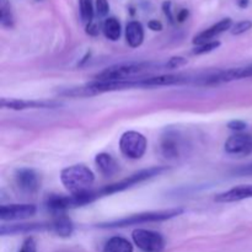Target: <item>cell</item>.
Masks as SVG:
<instances>
[{"label":"cell","mask_w":252,"mask_h":252,"mask_svg":"<svg viewBox=\"0 0 252 252\" xmlns=\"http://www.w3.org/2000/svg\"><path fill=\"white\" fill-rule=\"evenodd\" d=\"M159 64L152 62L123 63L106 68L96 75V81H128L144 78L145 74L159 69Z\"/></svg>","instance_id":"cell-1"},{"label":"cell","mask_w":252,"mask_h":252,"mask_svg":"<svg viewBox=\"0 0 252 252\" xmlns=\"http://www.w3.org/2000/svg\"><path fill=\"white\" fill-rule=\"evenodd\" d=\"M61 181L71 194H80L90 191L95 175L85 165H73L62 170Z\"/></svg>","instance_id":"cell-2"},{"label":"cell","mask_w":252,"mask_h":252,"mask_svg":"<svg viewBox=\"0 0 252 252\" xmlns=\"http://www.w3.org/2000/svg\"><path fill=\"white\" fill-rule=\"evenodd\" d=\"M182 213H184V209L182 208H171V209H164V211L145 212V213L134 214V216L118 219V220L98 224V226H100V228H122V226L138 225V224L165 221V220H169V219L175 218V217L181 216Z\"/></svg>","instance_id":"cell-3"},{"label":"cell","mask_w":252,"mask_h":252,"mask_svg":"<svg viewBox=\"0 0 252 252\" xmlns=\"http://www.w3.org/2000/svg\"><path fill=\"white\" fill-rule=\"evenodd\" d=\"M165 171H167V167L164 166H155V167H150V169H145L142 170V171H138L135 174L130 175L128 176L127 179L121 180V181L116 182V184L110 185V186H106L103 189H98L97 194L98 197L102 196H108V194H113L117 193V192H122L125 189H130V187L135 186V185L140 184V182H144L147 180L153 179L155 176H159V175L164 174Z\"/></svg>","instance_id":"cell-4"},{"label":"cell","mask_w":252,"mask_h":252,"mask_svg":"<svg viewBox=\"0 0 252 252\" xmlns=\"http://www.w3.org/2000/svg\"><path fill=\"white\" fill-rule=\"evenodd\" d=\"M147 138L142 133L135 132V130H128L123 133L120 139L121 153L128 159H140L147 152Z\"/></svg>","instance_id":"cell-5"},{"label":"cell","mask_w":252,"mask_h":252,"mask_svg":"<svg viewBox=\"0 0 252 252\" xmlns=\"http://www.w3.org/2000/svg\"><path fill=\"white\" fill-rule=\"evenodd\" d=\"M246 78H252V63L246 64L244 66H238V68L228 69V70H218L213 74L202 76L199 84H203V85H216V84L230 83V81L240 80V79Z\"/></svg>","instance_id":"cell-6"},{"label":"cell","mask_w":252,"mask_h":252,"mask_svg":"<svg viewBox=\"0 0 252 252\" xmlns=\"http://www.w3.org/2000/svg\"><path fill=\"white\" fill-rule=\"evenodd\" d=\"M134 245L143 252H162L165 240L161 234L147 229H135L132 233Z\"/></svg>","instance_id":"cell-7"},{"label":"cell","mask_w":252,"mask_h":252,"mask_svg":"<svg viewBox=\"0 0 252 252\" xmlns=\"http://www.w3.org/2000/svg\"><path fill=\"white\" fill-rule=\"evenodd\" d=\"M15 182L20 191L26 194H34L41 185L38 175L29 167H21L15 172Z\"/></svg>","instance_id":"cell-8"},{"label":"cell","mask_w":252,"mask_h":252,"mask_svg":"<svg viewBox=\"0 0 252 252\" xmlns=\"http://www.w3.org/2000/svg\"><path fill=\"white\" fill-rule=\"evenodd\" d=\"M37 212L33 204H7L0 207L1 220H21L34 216Z\"/></svg>","instance_id":"cell-9"},{"label":"cell","mask_w":252,"mask_h":252,"mask_svg":"<svg viewBox=\"0 0 252 252\" xmlns=\"http://www.w3.org/2000/svg\"><path fill=\"white\" fill-rule=\"evenodd\" d=\"M2 108H9V110L22 111V110H32V108H54L58 107L61 103L56 101H36V100H17V98H6L2 97L1 101Z\"/></svg>","instance_id":"cell-10"},{"label":"cell","mask_w":252,"mask_h":252,"mask_svg":"<svg viewBox=\"0 0 252 252\" xmlns=\"http://www.w3.org/2000/svg\"><path fill=\"white\" fill-rule=\"evenodd\" d=\"M225 152L236 157H246L252 153V137L248 134H234L225 142Z\"/></svg>","instance_id":"cell-11"},{"label":"cell","mask_w":252,"mask_h":252,"mask_svg":"<svg viewBox=\"0 0 252 252\" xmlns=\"http://www.w3.org/2000/svg\"><path fill=\"white\" fill-rule=\"evenodd\" d=\"M233 20H231L230 17L220 20V21H218L217 24H214L213 26L208 27L207 30H204V31L196 34V36L193 37V41L192 42H193L194 46H201V44L208 43V42H213L217 36H219V34H221L223 32L230 30L231 27H233Z\"/></svg>","instance_id":"cell-12"},{"label":"cell","mask_w":252,"mask_h":252,"mask_svg":"<svg viewBox=\"0 0 252 252\" xmlns=\"http://www.w3.org/2000/svg\"><path fill=\"white\" fill-rule=\"evenodd\" d=\"M248 198H252V185L234 187L229 191L217 194L214 201L219 203H230V202H239Z\"/></svg>","instance_id":"cell-13"},{"label":"cell","mask_w":252,"mask_h":252,"mask_svg":"<svg viewBox=\"0 0 252 252\" xmlns=\"http://www.w3.org/2000/svg\"><path fill=\"white\" fill-rule=\"evenodd\" d=\"M126 39L128 46L138 48L144 41V27L139 21H130L126 26Z\"/></svg>","instance_id":"cell-14"},{"label":"cell","mask_w":252,"mask_h":252,"mask_svg":"<svg viewBox=\"0 0 252 252\" xmlns=\"http://www.w3.org/2000/svg\"><path fill=\"white\" fill-rule=\"evenodd\" d=\"M49 230V223H32V224H12V225H1L0 234L1 235H12V234H24L32 233V231Z\"/></svg>","instance_id":"cell-15"},{"label":"cell","mask_w":252,"mask_h":252,"mask_svg":"<svg viewBox=\"0 0 252 252\" xmlns=\"http://www.w3.org/2000/svg\"><path fill=\"white\" fill-rule=\"evenodd\" d=\"M95 164L97 166L98 171L105 177L113 176L120 170L117 161L110 154H107V153H100V154L96 155Z\"/></svg>","instance_id":"cell-16"},{"label":"cell","mask_w":252,"mask_h":252,"mask_svg":"<svg viewBox=\"0 0 252 252\" xmlns=\"http://www.w3.org/2000/svg\"><path fill=\"white\" fill-rule=\"evenodd\" d=\"M161 152L165 158L169 159H175L180 155L181 152V143H180V138L176 134H171L169 133L162 138L161 142Z\"/></svg>","instance_id":"cell-17"},{"label":"cell","mask_w":252,"mask_h":252,"mask_svg":"<svg viewBox=\"0 0 252 252\" xmlns=\"http://www.w3.org/2000/svg\"><path fill=\"white\" fill-rule=\"evenodd\" d=\"M49 230L53 231L56 235L61 236V238H69L73 234L74 225L70 219L62 216L49 223Z\"/></svg>","instance_id":"cell-18"},{"label":"cell","mask_w":252,"mask_h":252,"mask_svg":"<svg viewBox=\"0 0 252 252\" xmlns=\"http://www.w3.org/2000/svg\"><path fill=\"white\" fill-rule=\"evenodd\" d=\"M103 252H133V245L122 236H113L105 244Z\"/></svg>","instance_id":"cell-19"},{"label":"cell","mask_w":252,"mask_h":252,"mask_svg":"<svg viewBox=\"0 0 252 252\" xmlns=\"http://www.w3.org/2000/svg\"><path fill=\"white\" fill-rule=\"evenodd\" d=\"M102 32L106 38L110 39V41H117V39H120L121 33H122L120 21L116 17H108V19H106L102 25Z\"/></svg>","instance_id":"cell-20"},{"label":"cell","mask_w":252,"mask_h":252,"mask_svg":"<svg viewBox=\"0 0 252 252\" xmlns=\"http://www.w3.org/2000/svg\"><path fill=\"white\" fill-rule=\"evenodd\" d=\"M0 24L5 29L14 27L15 17L10 0H0Z\"/></svg>","instance_id":"cell-21"},{"label":"cell","mask_w":252,"mask_h":252,"mask_svg":"<svg viewBox=\"0 0 252 252\" xmlns=\"http://www.w3.org/2000/svg\"><path fill=\"white\" fill-rule=\"evenodd\" d=\"M79 10H80V17L86 25L93 22L94 14H95V6L93 0H79Z\"/></svg>","instance_id":"cell-22"},{"label":"cell","mask_w":252,"mask_h":252,"mask_svg":"<svg viewBox=\"0 0 252 252\" xmlns=\"http://www.w3.org/2000/svg\"><path fill=\"white\" fill-rule=\"evenodd\" d=\"M252 29V21L250 20H243V21H239L236 24L233 25V27L230 29V32L235 36L238 34H243L245 32H248L249 30Z\"/></svg>","instance_id":"cell-23"},{"label":"cell","mask_w":252,"mask_h":252,"mask_svg":"<svg viewBox=\"0 0 252 252\" xmlns=\"http://www.w3.org/2000/svg\"><path fill=\"white\" fill-rule=\"evenodd\" d=\"M220 46V42L219 41H213V42H208V43L201 44V46H196L193 48V54H206L209 53V52L214 51L218 47Z\"/></svg>","instance_id":"cell-24"},{"label":"cell","mask_w":252,"mask_h":252,"mask_svg":"<svg viewBox=\"0 0 252 252\" xmlns=\"http://www.w3.org/2000/svg\"><path fill=\"white\" fill-rule=\"evenodd\" d=\"M95 11L96 14H97V16H107V14L110 12V4H108V0H96Z\"/></svg>","instance_id":"cell-25"},{"label":"cell","mask_w":252,"mask_h":252,"mask_svg":"<svg viewBox=\"0 0 252 252\" xmlns=\"http://www.w3.org/2000/svg\"><path fill=\"white\" fill-rule=\"evenodd\" d=\"M187 64V59H185L184 57H172L170 58L169 61L165 63V66L167 69H176V68H181V66L186 65Z\"/></svg>","instance_id":"cell-26"},{"label":"cell","mask_w":252,"mask_h":252,"mask_svg":"<svg viewBox=\"0 0 252 252\" xmlns=\"http://www.w3.org/2000/svg\"><path fill=\"white\" fill-rule=\"evenodd\" d=\"M162 11H164L165 16H166V19L169 20L170 24H175V21H176V17L174 16V14H172V1L171 0H165L164 2H162Z\"/></svg>","instance_id":"cell-27"},{"label":"cell","mask_w":252,"mask_h":252,"mask_svg":"<svg viewBox=\"0 0 252 252\" xmlns=\"http://www.w3.org/2000/svg\"><path fill=\"white\" fill-rule=\"evenodd\" d=\"M19 252H37V244L33 238H26L22 243L21 249Z\"/></svg>","instance_id":"cell-28"},{"label":"cell","mask_w":252,"mask_h":252,"mask_svg":"<svg viewBox=\"0 0 252 252\" xmlns=\"http://www.w3.org/2000/svg\"><path fill=\"white\" fill-rule=\"evenodd\" d=\"M228 127H229V129L235 130V132H241V130H244L246 127H248V125H246L244 121L234 120V121H230V122L228 123Z\"/></svg>","instance_id":"cell-29"},{"label":"cell","mask_w":252,"mask_h":252,"mask_svg":"<svg viewBox=\"0 0 252 252\" xmlns=\"http://www.w3.org/2000/svg\"><path fill=\"white\" fill-rule=\"evenodd\" d=\"M98 31H100L98 25L95 24L94 21L86 25V33L90 34V36H96V34H98Z\"/></svg>","instance_id":"cell-30"},{"label":"cell","mask_w":252,"mask_h":252,"mask_svg":"<svg viewBox=\"0 0 252 252\" xmlns=\"http://www.w3.org/2000/svg\"><path fill=\"white\" fill-rule=\"evenodd\" d=\"M148 27H149L152 31H162V24L160 21H158V20H150V21L148 22Z\"/></svg>","instance_id":"cell-31"},{"label":"cell","mask_w":252,"mask_h":252,"mask_svg":"<svg viewBox=\"0 0 252 252\" xmlns=\"http://www.w3.org/2000/svg\"><path fill=\"white\" fill-rule=\"evenodd\" d=\"M189 9H181L179 12H177V15H176V21H177V22H184V21H186L187 17H189Z\"/></svg>","instance_id":"cell-32"},{"label":"cell","mask_w":252,"mask_h":252,"mask_svg":"<svg viewBox=\"0 0 252 252\" xmlns=\"http://www.w3.org/2000/svg\"><path fill=\"white\" fill-rule=\"evenodd\" d=\"M249 4H250V0H238V5L241 9H246L249 6Z\"/></svg>","instance_id":"cell-33"}]
</instances>
